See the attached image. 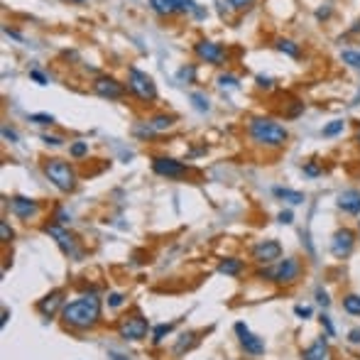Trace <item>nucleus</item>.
I'll use <instances>...</instances> for the list:
<instances>
[{"mask_svg": "<svg viewBox=\"0 0 360 360\" xmlns=\"http://www.w3.org/2000/svg\"><path fill=\"white\" fill-rule=\"evenodd\" d=\"M29 123L52 125V123H54V115H49V113H32V115H29Z\"/></svg>", "mask_w": 360, "mask_h": 360, "instance_id": "29", "label": "nucleus"}, {"mask_svg": "<svg viewBox=\"0 0 360 360\" xmlns=\"http://www.w3.org/2000/svg\"><path fill=\"white\" fill-rule=\"evenodd\" d=\"M257 86H260V88H272V79H267V76H257Z\"/></svg>", "mask_w": 360, "mask_h": 360, "instance_id": "47", "label": "nucleus"}, {"mask_svg": "<svg viewBox=\"0 0 360 360\" xmlns=\"http://www.w3.org/2000/svg\"><path fill=\"white\" fill-rule=\"evenodd\" d=\"M74 3H83V0H74Z\"/></svg>", "mask_w": 360, "mask_h": 360, "instance_id": "53", "label": "nucleus"}, {"mask_svg": "<svg viewBox=\"0 0 360 360\" xmlns=\"http://www.w3.org/2000/svg\"><path fill=\"white\" fill-rule=\"evenodd\" d=\"M341 59H343V64H348V67L360 69V49H343Z\"/></svg>", "mask_w": 360, "mask_h": 360, "instance_id": "25", "label": "nucleus"}, {"mask_svg": "<svg viewBox=\"0 0 360 360\" xmlns=\"http://www.w3.org/2000/svg\"><path fill=\"white\" fill-rule=\"evenodd\" d=\"M150 5H152L154 13L162 15V17L177 13V3H174V0H150Z\"/></svg>", "mask_w": 360, "mask_h": 360, "instance_id": "22", "label": "nucleus"}, {"mask_svg": "<svg viewBox=\"0 0 360 360\" xmlns=\"http://www.w3.org/2000/svg\"><path fill=\"white\" fill-rule=\"evenodd\" d=\"M294 314L302 316V319H309V316H311V309H309V306H294Z\"/></svg>", "mask_w": 360, "mask_h": 360, "instance_id": "44", "label": "nucleus"}, {"mask_svg": "<svg viewBox=\"0 0 360 360\" xmlns=\"http://www.w3.org/2000/svg\"><path fill=\"white\" fill-rule=\"evenodd\" d=\"M127 88H130L140 101H154V98H157L154 81L145 71H140L138 67H130V71H127Z\"/></svg>", "mask_w": 360, "mask_h": 360, "instance_id": "5", "label": "nucleus"}, {"mask_svg": "<svg viewBox=\"0 0 360 360\" xmlns=\"http://www.w3.org/2000/svg\"><path fill=\"white\" fill-rule=\"evenodd\" d=\"M248 135L255 145H263V147H284L289 140L287 127L272 118H252L248 123Z\"/></svg>", "mask_w": 360, "mask_h": 360, "instance_id": "2", "label": "nucleus"}, {"mask_svg": "<svg viewBox=\"0 0 360 360\" xmlns=\"http://www.w3.org/2000/svg\"><path fill=\"white\" fill-rule=\"evenodd\" d=\"M150 127H152L154 133H165V130H169L172 125H174V115H165V113H159V115H154V118H150Z\"/></svg>", "mask_w": 360, "mask_h": 360, "instance_id": "21", "label": "nucleus"}, {"mask_svg": "<svg viewBox=\"0 0 360 360\" xmlns=\"http://www.w3.org/2000/svg\"><path fill=\"white\" fill-rule=\"evenodd\" d=\"M177 3V13H194L196 3L194 0H174Z\"/></svg>", "mask_w": 360, "mask_h": 360, "instance_id": "31", "label": "nucleus"}, {"mask_svg": "<svg viewBox=\"0 0 360 360\" xmlns=\"http://www.w3.org/2000/svg\"><path fill=\"white\" fill-rule=\"evenodd\" d=\"M326 355H329V343H326V338H319L304 350L302 360H326Z\"/></svg>", "mask_w": 360, "mask_h": 360, "instance_id": "17", "label": "nucleus"}, {"mask_svg": "<svg viewBox=\"0 0 360 360\" xmlns=\"http://www.w3.org/2000/svg\"><path fill=\"white\" fill-rule=\"evenodd\" d=\"M64 297H67V294H64V289H54L52 294H47L44 299H40V302H37V311H40L42 316H47V319H49V316H54L56 309L64 304Z\"/></svg>", "mask_w": 360, "mask_h": 360, "instance_id": "15", "label": "nucleus"}, {"mask_svg": "<svg viewBox=\"0 0 360 360\" xmlns=\"http://www.w3.org/2000/svg\"><path fill=\"white\" fill-rule=\"evenodd\" d=\"M152 172L157 177H165V179H181V177H186L189 167L179 159H172V157H154Z\"/></svg>", "mask_w": 360, "mask_h": 360, "instance_id": "7", "label": "nucleus"}, {"mask_svg": "<svg viewBox=\"0 0 360 360\" xmlns=\"http://www.w3.org/2000/svg\"><path fill=\"white\" fill-rule=\"evenodd\" d=\"M348 35H360V20H358V22H355V25H353L350 29H348Z\"/></svg>", "mask_w": 360, "mask_h": 360, "instance_id": "50", "label": "nucleus"}, {"mask_svg": "<svg viewBox=\"0 0 360 360\" xmlns=\"http://www.w3.org/2000/svg\"><path fill=\"white\" fill-rule=\"evenodd\" d=\"M29 79H32V81H37L40 86H47V83H49V79H47L40 69H29Z\"/></svg>", "mask_w": 360, "mask_h": 360, "instance_id": "34", "label": "nucleus"}, {"mask_svg": "<svg viewBox=\"0 0 360 360\" xmlns=\"http://www.w3.org/2000/svg\"><path fill=\"white\" fill-rule=\"evenodd\" d=\"M272 191H275V196H277V199L287 201V204H291V206L304 204V194H302V191H294V189H287V186H275Z\"/></svg>", "mask_w": 360, "mask_h": 360, "instance_id": "18", "label": "nucleus"}, {"mask_svg": "<svg viewBox=\"0 0 360 360\" xmlns=\"http://www.w3.org/2000/svg\"><path fill=\"white\" fill-rule=\"evenodd\" d=\"M228 3H231V8H233V10H248L255 0H228Z\"/></svg>", "mask_w": 360, "mask_h": 360, "instance_id": "35", "label": "nucleus"}, {"mask_svg": "<svg viewBox=\"0 0 360 360\" xmlns=\"http://www.w3.org/2000/svg\"><path fill=\"white\" fill-rule=\"evenodd\" d=\"M42 142H47L49 147H59V145H61L64 140H61V138H56V135H42Z\"/></svg>", "mask_w": 360, "mask_h": 360, "instance_id": "38", "label": "nucleus"}, {"mask_svg": "<svg viewBox=\"0 0 360 360\" xmlns=\"http://www.w3.org/2000/svg\"><path fill=\"white\" fill-rule=\"evenodd\" d=\"M125 302V297L123 294H118V291H113V294H108V304L113 306V309H118V306Z\"/></svg>", "mask_w": 360, "mask_h": 360, "instance_id": "36", "label": "nucleus"}, {"mask_svg": "<svg viewBox=\"0 0 360 360\" xmlns=\"http://www.w3.org/2000/svg\"><path fill=\"white\" fill-rule=\"evenodd\" d=\"M321 323L326 326V333H329V336H333V333H336V329H333V323H331V319H329V316H321Z\"/></svg>", "mask_w": 360, "mask_h": 360, "instance_id": "46", "label": "nucleus"}, {"mask_svg": "<svg viewBox=\"0 0 360 360\" xmlns=\"http://www.w3.org/2000/svg\"><path fill=\"white\" fill-rule=\"evenodd\" d=\"M299 275H302V263H299L297 257L279 260L277 265H272V267L257 272L260 279H270V282H277V284H291V282L299 279Z\"/></svg>", "mask_w": 360, "mask_h": 360, "instance_id": "3", "label": "nucleus"}, {"mask_svg": "<svg viewBox=\"0 0 360 360\" xmlns=\"http://www.w3.org/2000/svg\"><path fill=\"white\" fill-rule=\"evenodd\" d=\"M44 174L47 179L54 184L59 191H74L76 186V174H74V167L64 159H49L44 162Z\"/></svg>", "mask_w": 360, "mask_h": 360, "instance_id": "4", "label": "nucleus"}, {"mask_svg": "<svg viewBox=\"0 0 360 360\" xmlns=\"http://www.w3.org/2000/svg\"><path fill=\"white\" fill-rule=\"evenodd\" d=\"M353 245H355V233H353L350 228H341V231H336V233H333L331 252L338 257V260L348 257V255L353 252Z\"/></svg>", "mask_w": 360, "mask_h": 360, "instance_id": "12", "label": "nucleus"}, {"mask_svg": "<svg viewBox=\"0 0 360 360\" xmlns=\"http://www.w3.org/2000/svg\"><path fill=\"white\" fill-rule=\"evenodd\" d=\"M218 86H221V88H236L238 79L231 76V74H223V76H218Z\"/></svg>", "mask_w": 360, "mask_h": 360, "instance_id": "32", "label": "nucleus"}, {"mask_svg": "<svg viewBox=\"0 0 360 360\" xmlns=\"http://www.w3.org/2000/svg\"><path fill=\"white\" fill-rule=\"evenodd\" d=\"M348 341L350 343H360V329H353V331L348 333Z\"/></svg>", "mask_w": 360, "mask_h": 360, "instance_id": "48", "label": "nucleus"}, {"mask_svg": "<svg viewBox=\"0 0 360 360\" xmlns=\"http://www.w3.org/2000/svg\"><path fill=\"white\" fill-rule=\"evenodd\" d=\"M196 343H199V338H196L194 331L181 333L179 338H177V343H174V355H184V353H186V350H191Z\"/></svg>", "mask_w": 360, "mask_h": 360, "instance_id": "19", "label": "nucleus"}, {"mask_svg": "<svg viewBox=\"0 0 360 360\" xmlns=\"http://www.w3.org/2000/svg\"><path fill=\"white\" fill-rule=\"evenodd\" d=\"M343 127H346L343 120H331V123L326 125L321 133H323V138H336V135H341V133H343Z\"/></svg>", "mask_w": 360, "mask_h": 360, "instance_id": "26", "label": "nucleus"}, {"mask_svg": "<svg viewBox=\"0 0 360 360\" xmlns=\"http://www.w3.org/2000/svg\"><path fill=\"white\" fill-rule=\"evenodd\" d=\"M358 142H360V133H358Z\"/></svg>", "mask_w": 360, "mask_h": 360, "instance_id": "54", "label": "nucleus"}, {"mask_svg": "<svg viewBox=\"0 0 360 360\" xmlns=\"http://www.w3.org/2000/svg\"><path fill=\"white\" fill-rule=\"evenodd\" d=\"M111 360H127L125 355H120V353H111Z\"/></svg>", "mask_w": 360, "mask_h": 360, "instance_id": "52", "label": "nucleus"}, {"mask_svg": "<svg viewBox=\"0 0 360 360\" xmlns=\"http://www.w3.org/2000/svg\"><path fill=\"white\" fill-rule=\"evenodd\" d=\"M118 333H120V338H125V341H142L150 333V323H147L145 316L135 314V316L123 319V323L118 326Z\"/></svg>", "mask_w": 360, "mask_h": 360, "instance_id": "8", "label": "nucleus"}, {"mask_svg": "<svg viewBox=\"0 0 360 360\" xmlns=\"http://www.w3.org/2000/svg\"><path fill=\"white\" fill-rule=\"evenodd\" d=\"M69 154L74 157V159H81V157H86L88 154V142H81V140H76L74 145L69 147Z\"/></svg>", "mask_w": 360, "mask_h": 360, "instance_id": "27", "label": "nucleus"}, {"mask_svg": "<svg viewBox=\"0 0 360 360\" xmlns=\"http://www.w3.org/2000/svg\"><path fill=\"white\" fill-rule=\"evenodd\" d=\"M8 316H10V314H8V309H3V319H0V323H3V326L8 323Z\"/></svg>", "mask_w": 360, "mask_h": 360, "instance_id": "51", "label": "nucleus"}, {"mask_svg": "<svg viewBox=\"0 0 360 360\" xmlns=\"http://www.w3.org/2000/svg\"><path fill=\"white\" fill-rule=\"evenodd\" d=\"M179 79L181 81H191V79H194V67H184V69L179 71Z\"/></svg>", "mask_w": 360, "mask_h": 360, "instance_id": "41", "label": "nucleus"}, {"mask_svg": "<svg viewBox=\"0 0 360 360\" xmlns=\"http://www.w3.org/2000/svg\"><path fill=\"white\" fill-rule=\"evenodd\" d=\"M277 221L284 223V225H289V223L294 221V213H291V211H282V213L277 216Z\"/></svg>", "mask_w": 360, "mask_h": 360, "instance_id": "42", "label": "nucleus"}, {"mask_svg": "<svg viewBox=\"0 0 360 360\" xmlns=\"http://www.w3.org/2000/svg\"><path fill=\"white\" fill-rule=\"evenodd\" d=\"M10 211H13L17 218H22V221H29V218H35L37 216V201L35 199H27V196H13L10 199Z\"/></svg>", "mask_w": 360, "mask_h": 360, "instance_id": "14", "label": "nucleus"}, {"mask_svg": "<svg viewBox=\"0 0 360 360\" xmlns=\"http://www.w3.org/2000/svg\"><path fill=\"white\" fill-rule=\"evenodd\" d=\"M282 257V245L277 240H260L252 248V260L260 265H275Z\"/></svg>", "mask_w": 360, "mask_h": 360, "instance_id": "11", "label": "nucleus"}, {"mask_svg": "<svg viewBox=\"0 0 360 360\" xmlns=\"http://www.w3.org/2000/svg\"><path fill=\"white\" fill-rule=\"evenodd\" d=\"M236 333H238V338H240V346L245 348L250 355H263L265 353V343L257 338V336H252V333L248 331V326H245L243 321H238L236 323Z\"/></svg>", "mask_w": 360, "mask_h": 360, "instance_id": "13", "label": "nucleus"}, {"mask_svg": "<svg viewBox=\"0 0 360 360\" xmlns=\"http://www.w3.org/2000/svg\"><path fill=\"white\" fill-rule=\"evenodd\" d=\"M13 228L8 225V221H0V238H3V243H10L13 240Z\"/></svg>", "mask_w": 360, "mask_h": 360, "instance_id": "33", "label": "nucleus"}, {"mask_svg": "<svg viewBox=\"0 0 360 360\" xmlns=\"http://www.w3.org/2000/svg\"><path fill=\"white\" fill-rule=\"evenodd\" d=\"M69 221H71V216L64 211V208H59V211H56V223H59V225H67Z\"/></svg>", "mask_w": 360, "mask_h": 360, "instance_id": "40", "label": "nucleus"}, {"mask_svg": "<svg viewBox=\"0 0 360 360\" xmlns=\"http://www.w3.org/2000/svg\"><path fill=\"white\" fill-rule=\"evenodd\" d=\"M61 319L67 326H74V329H93L101 321V299L96 294H86L71 304H64Z\"/></svg>", "mask_w": 360, "mask_h": 360, "instance_id": "1", "label": "nucleus"}, {"mask_svg": "<svg viewBox=\"0 0 360 360\" xmlns=\"http://www.w3.org/2000/svg\"><path fill=\"white\" fill-rule=\"evenodd\" d=\"M93 91H96L101 98H108V101H118V98L125 96V83H120L113 76H96L93 79Z\"/></svg>", "mask_w": 360, "mask_h": 360, "instance_id": "10", "label": "nucleus"}, {"mask_svg": "<svg viewBox=\"0 0 360 360\" xmlns=\"http://www.w3.org/2000/svg\"><path fill=\"white\" fill-rule=\"evenodd\" d=\"M316 302H319V304L323 306V309H326V306L331 304V299H329V294H326V291L321 289V287H319V289H316Z\"/></svg>", "mask_w": 360, "mask_h": 360, "instance_id": "39", "label": "nucleus"}, {"mask_svg": "<svg viewBox=\"0 0 360 360\" xmlns=\"http://www.w3.org/2000/svg\"><path fill=\"white\" fill-rule=\"evenodd\" d=\"M343 309L350 316H360V294H346L343 297Z\"/></svg>", "mask_w": 360, "mask_h": 360, "instance_id": "24", "label": "nucleus"}, {"mask_svg": "<svg viewBox=\"0 0 360 360\" xmlns=\"http://www.w3.org/2000/svg\"><path fill=\"white\" fill-rule=\"evenodd\" d=\"M319 172H321L319 165H314V162L304 167V174H306V177H319Z\"/></svg>", "mask_w": 360, "mask_h": 360, "instance_id": "43", "label": "nucleus"}, {"mask_svg": "<svg viewBox=\"0 0 360 360\" xmlns=\"http://www.w3.org/2000/svg\"><path fill=\"white\" fill-rule=\"evenodd\" d=\"M331 17V5H326V8H319L316 10V20H329Z\"/></svg>", "mask_w": 360, "mask_h": 360, "instance_id": "45", "label": "nucleus"}, {"mask_svg": "<svg viewBox=\"0 0 360 360\" xmlns=\"http://www.w3.org/2000/svg\"><path fill=\"white\" fill-rule=\"evenodd\" d=\"M44 233L47 236H52L56 240V245L64 250L67 255H71V257H79L81 255V250H79V245H76V238L71 236L69 231L64 228V225H59V223H52V225H44Z\"/></svg>", "mask_w": 360, "mask_h": 360, "instance_id": "9", "label": "nucleus"}, {"mask_svg": "<svg viewBox=\"0 0 360 360\" xmlns=\"http://www.w3.org/2000/svg\"><path fill=\"white\" fill-rule=\"evenodd\" d=\"M3 138L8 140V142H17V140H20L17 138V133H15L13 127H8V125H3Z\"/></svg>", "mask_w": 360, "mask_h": 360, "instance_id": "37", "label": "nucleus"}, {"mask_svg": "<svg viewBox=\"0 0 360 360\" xmlns=\"http://www.w3.org/2000/svg\"><path fill=\"white\" fill-rule=\"evenodd\" d=\"M194 54L201 59V61H206V64H216V67H221L225 64V49H223V44L218 42H211V40H201L194 44Z\"/></svg>", "mask_w": 360, "mask_h": 360, "instance_id": "6", "label": "nucleus"}, {"mask_svg": "<svg viewBox=\"0 0 360 360\" xmlns=\"http://www.w3.org/2000/svg\"><path fill=\"white\" fill-rule=\"evenodd\" d=\"M218 272H221V275H225V277H236V275H240V272H243V260L225 257V260H221V265H218Z\"/></svg>", "mask_w": 360, "mask_h": 360, "instance_id": "20", "label": "nucleus"}, {"mask_svg": "<svg viewBox=\"0 0 360 360\" xmlns=\"http://www.w3.org/2000/svg\"><path fill=\"white\" fill-rule=\"evenodd\" d=\"M277 49L282 52V54H287V56H291V59H299L302 56V49H299V44L297 42H291V40H277Z\"/></svg>", "mask_w": 360, "mask_h": 360, "instance_id": "23", "label": "nucleus"}, {"mask_svg": "<svg viewBox=\"0 0 360 360\" xmlns=\"http://www.w3.org/2000/svg\"><path fill=\"white\" fill-rule=\"evenodd\" d=\"M3 32H5L8 37H13V40H22V35H20L17 29H10V27H5V29H3Z\"/></svg>", "mask_w": 360, "mask_h": 360, "instance_id": "49", "label": "nucleus"}, {"mask_svg": "<svg viewBox=\"0 0 360 360\" xmlns=\"http://www.w3.org/2000/svg\"><path fill=\"white\" fill-rule=\"evenodd\" d=\"M338 208L346 213H360V191L358 189H346L343 194L338 196Z\"/></svg>", "mask_w": 360, "mask_h": 360, "instance_id": "16", "label": "nucleus"}, {"mask_svg": "<svg viewBox=\"0 0 360 360\" xmlns=\"http://www.w3.org/2000/svg\"><path fill=\"white\" fill-rule=\"evenodd\" d=\"M174 329V323H159L157 329H154V336H152V341L154 343H162V338H165L167 333Z\"/></svg>", "mask_w": 360, "mask_h": 360, "instance_id": "30", "label": "nucleus"}, {"mask_svg": "<svg viewBox=\"0 0 360 360\" xmlns=\"http://www.w3.org/2000/svg\"><path fill=\"white\" fill-rule=\"evenodd\" d=\"M191 103H194V108L196 111H201V113H206L211 106H208V98L204 96V93H191Z\"/></svg>", "mask_w": 360, "mask_h": 360, "instance_id": "28", "label": "nucleus"}]
</instances>
